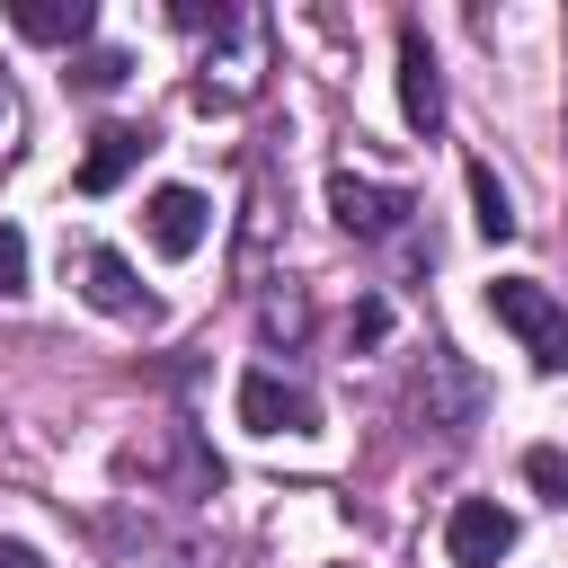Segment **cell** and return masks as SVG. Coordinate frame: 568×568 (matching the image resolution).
I'll use <instances>...</instances> for the list:
<instances>
[{
  "instance_id": "obj_1",
  "label": "cell",
  "mask_w": 568,
  "mask_h": 568,
  "mask_svg": "<svg viewBox=\"0 0 568 568\" xmlns=\"http://www.w3.org/2000/svg\"><path fill=\"white\" fill-rule=\"evenodd\" d=\"M488 311H497V328L524 337L532 373H568V302H559L541 275H497V284H488Z\"/></svg>"
},
{
  "instance_id": "obj_2",
  "label": "cell",
  "mask_w": 568,
  "mask_h": 568,
  "mask_svg": "<svg viewBox=\"0 0 568 568\" xmlns=\"http://www.w3.org/2000/svg\"><path fill=\"white\" fill-rule=\"evenodd\" d=\"M479 408H488V382H479L453 346H435V355L417 364V417H426V426H444V435H470V426H479Z\"/></svg>"
},
{
  "instance_id": "obj_3",
  "label": "cell",
  "mask_w": 568,
  "mask_h": 568,
  "mask_svg": "<svg viewBox=\"0 0 568 568\" xmlns=\"http://www.w3.org/2000/svg\"><path fill=\"white\" fill-rule=\"evenodd\" d=\"M328 213H337L355 240H390V231L417 213V195H408V186H382V178H364V169H328Z\"/></svg>"
},
{
  "instance_id": "obj_4",
  "label": "cell",
  "mask_w": 568,
  "mask_h": 568,
  "mask_svg": "<svg viewBox=\"0 0 568 568\" xmlns=\"http://www.w3.org/2000/svg\"><path fill=\"white\" fill-rule=\"evenodd\" d=\"M240 426H257V435H311L320 426V390L257 364V373H240Z\"/></svg>"
},
{
  "instance_id": "obj_5",
  "label": "cell",
  "mask_w": 568,
  "mask_h": 568,
  "mask_svg": "<svg viewBox=\"0 0 568 568\" xmlns=\"http://www.w3.org/2000/svg\"><path fill=\"white\" fill-rule=\"evenodd\" d=\"M71 284H80L98 311H115V320H160V302L133 284V266H124L115 248H98V240H80V248H71Z\"/></svg>"
},
{
  "instance_id": "obj_6",
  "label": "cell",
  "mask_w": 568,
  "mask_h": 568,
  "mask_svg": "<svg viewBox=\"0 0 568 568\" xmlns=\"http://www.w3.org/2000/svg\"><path fill=\"white\" fill-rule=\"evenodd\" d=\"M444 550H453V568H497V559L515 550V515H506L497 497H462V506L444 515Z\"/></svg>"
},
{
  "instance_id": "obj_7",
  "label": "cell",
  "mask_w": 568,
  "mask_h": 568,
  "mask_svg": "<svg viewBox=\"0 0 568 568\" xmlns=\"http://www.w3.org/2000/svg\"><path fill=\"white\" fill-rule=\"evenodd\" d=\"M399 115L417 133H444V71H435V44L417 18H399Z\"/></svg>"
},
{
  "instance_id": "obj_8",
  "label": "cell",
  "mask_w": 568,
  "mask_h": 568,
  "mask_svg": "<svg viewBox=\"0 0 568 568\" xmlns=\"http://www.w3.org/2000/svg\"><path fill=\"white\" fill-rule=\"evenodd\" d=\"M142 231H151V248H160V257H195V248H204V231H213V204H204L195 186H151Z\"/></svg>"
},
{
  "instance_id": "obj_9",
  "label": "cell",
  "mask_w": 568,
  "mask_h": 568,
  "mask_svg": "<svg viewBox=\"0 0 568 568\" xmlns=\"http://www.w3.org/2000/svg\"><path fill=\"white\" fill-rule=\"evenodd\" d=\"M160 133L151 124H98L89 133V151H80V195H115L133 169H142V151H151Z\"/></svg>"
},
{
  "instance_id": "obj_10",
  "label": "cell",
  "mask_w": 568,
  "mask_h": 568,
  "mask_svg": "<svg viewBox=\"0 0 568 568\" xmlns=\"http://www.w3.org/2000/svg\"><path fill=\"white\" fill-rule=\"evenodd\" d=\"M9 27L36 36V44H80L98 27V9L89 0H9Z\"/></svg>"
},
{
  "instance_id": "obj_11",
  "label": "cell",
  "mask_w": 568,
  "mask_h": 568,
  "mask_svg": "<svg viewBox=\"0 0 568 568\" xmlns=\"http://www.w3.org/2000/svg\"><path fill=\"white\" fill-rule=\"evenodd\" d=\"M470 222H479L488 240H515V195L497 186V169H488V160H470Z\"/></svg>"
},
{
  "instance_id": "obj_12",
  "label": "cell",
  "mask_w": 568,
  "mask_h": 568,
  "mask_svg": "<svg viewBox=\"0 0 568 568\" xmlns=\"http://www.w3.org/2000/svg\"><path fill=\"white\" fill-rule=\"evenodd\" d=\"M257 328H266V346H302L311 302H302V293H266V302H257Z\"/></svg>"
},
{
  "instance_id": "obj_13",
  "label": "cell",
  "mask_w": 568,
  "mask_h": 568,
  "mask_svg": "<svg viewBox=\"0 0 568 568\" xmlns=\"http://www.w3.org/2000/svg\"><path fill=\"white\" fill-rule=\"evenodd\" d=\"M524 479L541 488V506H568V453H559V444H532V453H524Z\"/></svg>"
},
{
  "instance_id": "obj_14",
  "label": "cell",
  "mask_w": 568,
  "mask_h": 568,
  "mask_svg": "<svg viewBox=\"0 0 568 568\" xmlns=\"http://www.w3.org/2000/svg\"><path fill=\"white\" fill-rule=\"evenodd\" d=\"M382 337H390V302H382V293H364V302L346 311V346H382Z\"/></svg>"
},
{
  "instance_id": "obj_15",
  "label": "cell",
  "mask_w": 568,
  "mask_h": 568,
  "mask_svg": "<svg viewBox=\"0 0 568 568\" xmlns=\"http://www.w3.org/2000/svg\"><path fill=\"white\" fill-rule=\"evenodd\" d=\"M9 293H27V240L0 222V302H9Z\"/></svg>"
},
{
  "instance_id": "obj_16",
  "label": "cell",
  "mask_w": 568,
  "mask_h": 568,
  "mask_svg": "<svg viewBox=\"0 0 568 568\" xmlns=\"http://www.w3.org/2000/svg\"><path fill=\"white\" fill-rule=\"evenodd\" d=\"M124 71H133V62H124V53H89V62H80V71H71V80H80V89H89V98H98V89H115V80H124Z\"/></svg>"
},
{
  "instance_id": "obj_17",
  "label": "cell",
  "mask_w": 568,
  "mask_h": 568,
  "mask_svg": "<svg viewBox=\"0 0 568 568\" xmlns=\"http://www.w3.org/2000/svg\"><path fill=\"white\" fill-rule=\"evenodd\" d=\"M0 568H44V550L36 541H0Z\"/></svg>"
},
{
  "instance_id": "obj_18",
  "label": "cell",
  "mask_w": 568,
  "mask_h": 568,
  "mask_svg": "<svg viewBox=\"0 0 568 568\" xmlns=\"http://www.w3.org/2000/svg\"><path fill=\"white\" fill-rule=\"evenodd\" d=\"M0 115H9V98H0Z\"/></svg>"
}]
</instances>
